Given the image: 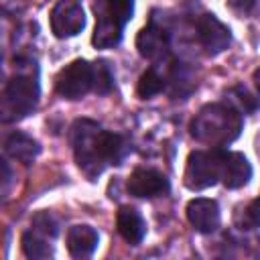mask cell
Returning <instances> with one entry per match:
<instances>
[{
  "label": "cell",
  "instance_id": "2",
  "mask_svg": "<svg viewBox=\"0 0 260 260\" xmlns=\"http://www.w3.org/2000/svg\"><path fill=\"white\" fill-rule=\"evenodd\" d=\"M100 126L93 122V120H77L73 126H71V132H69V140H71V146H73V152H75V160H77V167L89 177H98L108 165L104 162V158L100 156V150H98V136H100Z\"/></svg>",
  "mask_w": 260,
  "mask_h": 260
},
{
  "label": "cell",
  "instance_id": "10",
  "mask_svg": "<svg viewBox=\"0 0 260 260\" xmlns=\"http://www.w3.org/2000/svg\"><path fill=\"white\" fill-rule=\"evenodd\" d=\"M252 179V165L242 152H221V183L240 189Z\"/></svg>",
  "mask_w": 260,
  "mask_h": 260
},
{
  "label": "cell",
  "instance_id": "4",
  "mask_svg": "<svg viewBox=\"0 0 260 260\" xmlns=\"http://www.w3.org/2000/svg\"><path fill=\"white\" fill-rule=\"evenodd\" d=\"M185 185L193 191L213 187L221 179V152L217 150H195L187 158L185 167Z\"/></svg>",
  "mask_w": 260,
  "mask_h": 260
},
{
  "label": "cell",
  "instance_id": "8",
  "mask_svg": "<svg viewBox=\"0 0 260 260\" xmlns=\"http://www.w3.org/2000/svg\"><path fill=\"white\" fill-rule=\"evenodd\" d=\"M187 219L189 223L201 232V234H211L219 228V205L213 199L207 197H195L187 203Z\"/></svg>",
  "mask_w": 260,
  "mask_h": 260
},
{
  "label": "cell",
  "instance_id": "15",
  "mask_svg": "<svg viewBox=\"0 0 260 260\" xmlns=\"http://www.w3.org/2000/svg\"><path fill=\"white\" fill-rule=\"evenodd\" d=\"M98 150H100V156L104 158L106 165H120L122 158H124L126 152H128V144H126V140H124L120 134L100 130V136H98Z\"/></svg>",
  "mask_w": 260,
  "mask_h": 260
},
{
  "label": "cell",
  "instance_id": "17",
  "mask_svg": "<svg viewBox=\"0 0 260 260\" xmlns=\"http://www.w3.org/2000/svg\"><path fill=\"white\" fill-rule=\"evenodd\" d=\"M22 252L26 258H32V260H45V258H51L53 256V246L49 244V238L35 232V230H28L22 234Z\"/></svg>",
  "mask_w": 260,
  "mask_h": 260
},
{
  "label": "cell",
  "instance_id": "7",
  "mask_svg": "<svg viewBox=\"0 0 260 260\" xmlns=\"http://www.w3.org/2000/svg\"><path fill=\"white\" fill-rule=\"evenodd\" d=\"M128 193L134 197H142V199H152V197H160L165 193H169V181L162 173L154 171V169H134L128 177Z\"/></svg>",
  "mask_w": 260,
  "mask_h": 260
},
{
  "label": "cell",
  "instance_id": "25",
  "mask_svg": "<svg viewBox=\"0 0 260 260\" xmlns=\"http://www.w3.org/2000/svg\"><path fill=\"white\" fill-rule=\"evenodd\" d=\"M2 173H4V177H2V193L6 195V191H8V183H10V169H8L6 162H2Z\"/></svg>",
  "mask_w": 260,
  "mask_h": 260
},
{
  "label": "cell",
  "instance_id": "20",
  "mask_svg": "<svg viewBox=\"0 0 260 260\" xmlns=\"http://www.w3.org/2000/svg\"><path fill=\"white\" fill-rule=\"evenodd\" d=\"M106 14L124 26L134 14V0H106Z\"/></svg>",
  "mask_w": 260,
  "mask_h": 260
},
{
  "label": "cell",
  "instance_id": "12",
  "mask_svg": "<svg viewBox=\"0 0 260 260\" xmlns=\"http://www.w3.org/2000/svg\"><path fill=\"white\" fill-rule=\"evenodd\" d=\"M136 49H138V53L144 59L156 61V59H162L165 57V53L169 49V39H167V35L160 28L146 26L136 37Z\"/></svg>",
  "mask_w": 260,
  "mask_h": 260
},
{
  "label": "cell",
  "instance_id": "23",
  "mask_svg": "<svg viewBox=\"0 0 260 260\" xmlns=\"http://www.w3.org/2000/svg\"><path fill=\"white\" fill-rule=\"evenodd\" d=\"M228 6L238 14H248L254 6V0H228Z\"/></svg>",
  "mask_w": 260,
  "mask_h": 260
},
{
  "label": "cell",
  "instance_id": "13",
  "mask_svg": "<svg viewBox=\"0 0 260 260\" xmlns=\"http://www.w3.org/2000/svg\"><path fill=\"white\" fill-rule=\"evenodd\" d=\"M4 150H6V154L10 158H14V160H18L22 165H28V162H32L37 158V154L41 152V146L32 136L16 130V132L6 136Z\"/></svg>",
  "mask_w": 260,
  "mask_h": 260
},
{
  "label": "cell",
  "instance_id": "24",
  "mask_svg": "<svg viewBox=\"0 0 260 260\" xmlns=\"http://www.w3.org/2000/svg\"><path fill=\"white\" fill-rule=\"evenodd\" d=\"M248 213H250V219H252L256 225H260V197L252 201V205H250Z\"/></svg>",
  "mask_w": 260,
  "mask_h": 260
},
{
  "label": "cell",
  "instance_id": "21",
  "mask_svg": "<svg viewBox=\"0 0 260 260\" xmlns=\"http://www.w3.org/2000/svg\"><path fill=\"white\" fill-rule=\"evenodd\" d=\"M30 228H32L35 232H39V234L47 236L49 240H53V238L59 234V223H57V219H55L51 213H47V211L37 213V215L32 217Z\"/></svg>",
  "mask_w": 260,
  "mask_h": 260
},
{
  "label": "cell",
  "instance_id": "11",
  "mask_svg": "<svg viewBox=\"0 0 260 260\" xmlns=\"http://www.w3.org/2000/svg\"><path fill=\"white\" fill-rule=\"evenodd\" d=\"M98 232L91 225H73L67 232V250L73 258H89L98 248Z\"/></svg>",
  "mask_w": 260,
  "mask_h": 260
},
{
  "label": "cell",
  "instance_id": "14",
  "mask_svg": "<svg viewBox=\"0 0 260 260\" xmlns=\"http://www.w3.org/2000/svg\"><path fill=\"white\" fill-rule=\"evenodd\" d=\"M116 225H118L120 236L132 246L140 244L146 234V223L134 207H120L116 215Z\"/></svg>",
  "mask_w": 260,
  "mask_h": 260
},
{
  "label": "cell",
  "instance_id": "26",
  "mask_svg": "<svg viewBox=\"0 0 260 260\" xmlns=\"http://www.w3.org/2000/svg\"><path fill=\"white\" fill-rule=\"evenodd\" d=\"M254 83H256V87L260 89V67L254 71Z\"/></svg>",
  "mask_w": 260,
  "mask_h": 260
},
{
  "label": "cell",
  "instance_id": "1",
  "mask_svg": "<svg viewBox=\"0 0 260 260\" xmlns=\"http://www.w3.org/2000/svg\"><path fill=\"white\" fill-rule=\"evenodd\" d=\"M242 116L225 104H207L191 120V136L203 144L225 146L240 136Z\"/></svg>",
  "mask_w": 260,
  "mask_h": 260
},
{
  "label": "cell",
  "instance_id": "5",
  "mask_svg": "<svg viewBox=\"0 0 260 260\" xmlns=\"http://www.w3.org/2000/svg\"><path fill=\"white\" fill-rule=\"evenodd\" d=\"M55 89L65 100H81L87 91L93 89L91 63L85 59H75L65 65L55 77Z\"/></svg>",
  "mask_w": 260,
  "mask_h": 260
},
{
  "label": "cell",
  "instance_id": "18",
  "mask_svg": "<svg viewBox=\"0 0 260 260\" xmlns=\"http://www.w3.org/2000/svg\"><path fill=\"white\" fill-rule=\"evenodd\" d=\"M91 73H93V91L100 95L110 93V89L114 85V75H112L108 61L100 59V61L91 63Z\"/></svg>",
  "mask_w": 260,
  "mask_h": 260
},
{
  "label": "cell",
  "instance_id": "19",
  "mask_svg": "<svg viewBox=\"0 0 260 260\" xmlns=\"http://www.w3.org/2000/svg\"><path fill=\"white\" fill-rule=\"evenodd\" d=\"M162 87H165V79H162L154 69H146V71L140 75V79H138L136 93H138V98L148 100V98L160 93Z\"/></svg>",
  "mask_w": 260,
  "mask_h": 260
},
{
  "label": "cell",
  "instance_id": "3",
  "mask_svg": "<svg viewBox=\"0 0 260 260\" xmlns=\"http://www.w3.org/2000/svg\"><path fill=\"white\" fill-rule=\"evenodd\" d=\"M39 81L37 77L28 75V73H18L14 75L6 87H4V95H2V120L4 122H12V120H20L24 116H28L39 102Z\"/></svg>",
  "mask_w": 260,
  "mask_h": 260
},
{
  "label": "cell",
  "instance_id": "9",
  "mask_svg": "<svg viewBox=\"0 0 260 260\" xmlns=\"http://www.w3.org/2000/svg\"><path fill=\"white\" fill-rule=\"evenodd\" d=\"M197 30H199V39H201V45L207 49V53L211 55H217L221 51L228 49L230 41H232V35H230V28L213 14H205L199 18L197 22Z\"/></svg>",
  "mask_w": 260,
  "mask_h": 260
},
{
  "label": "cell",
  "instance_id": "16",
  "mask_svg": "<svg viewBox=\"0 0 260 260\" xmlns=\"http://www.w3.org/2000/svg\"><path fill=\"white\" fill-rule=\"evenodd\" d=\"M120 39H122V24L118 20H114L112 16L102 14L95 22L91 43L98 49H110V47H116L120 43Z\"/></svg>",
  "mask_w": 260,
  "mask_h": 260
},
{
  "label": "cell",
  "instance_id": "22",
  "mask_svg": "<svg viewBox=\"0 0 260 260\" xmlns=\"http://www.w3.org/2000/svg\"><path fill=\"white\" fill-rule=\"evenodd\" d=\"M234 91L238 93V102L242 104V108H244L246 112H252V110H256V108H258V100H254V98H252L244 87H236Z\"/></svg>",
  "mask_w": 260,
  "mask_h": 260
},
{
  "label": "cell",
  "instance_id": "6",
  "mask_svg": "<svg viewBox=\"0 0 260 260\" xmlns=\"http://www.w3.org/2000/svg\"><path fill=\"white\" fill-rule=\"evenodd\" d=\"M85 26V12L75 0H59L51 10V30L59 39H71Z\"/></svg>",
  "mask_w": 260,
  "mask_h": 260
}]
</instances>
